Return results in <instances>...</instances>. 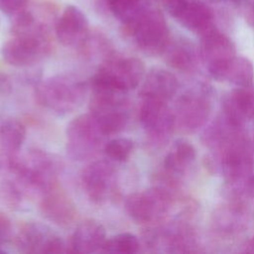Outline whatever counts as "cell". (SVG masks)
<instances>
[{
    "label": "cell",
    "mask_w": 254,
    "mask_h": 254,
    "mask_svg": "<svg viewBox=\"0 0 254 254\" xmlns=\"http://www.w3.org/2000/svg\"><path fill=\"white\" fill-rule=\"evenodd\" d=\"M11 81L6 74L0 73V94H7L11 90Z\"/></svg>",
    "instance_id": "f546056e"
},
{
    "label": "cell",
    "mask_w": 254,
    "mask_h": 254,
    "mask_svg": "<svg viewBox=\"0 0 254 254\" xmlns=\"http://www.w3.org/2000/svg\"><path fill=\"white\" fill-rule=\"evenodd\" d=\"M210 110L207 94L201 90L187 91L178 99L173 110L176 127L184 132H194L206 123Z\"/></svg>",
    "instance_id": "ba28073f"
},
{
    "label": "cell",
    "mask_w": 254,
    "mask_h": 254,
    "mask_svg": "<svg viewBox=\"0 0 254 254\" xmlns=\"http://www.w3.org/2000/svg\"><path fill=\"white\" fill-rule=\"evenodd\" d=\"M178 88V80L172 72L163 68H154L145 77L140 95L143 98H154L167 102L177 93Z\"/></svg>",
    "instance_id": "ac0fdd59"
},
{
    "label": "cell",
    "mask_w": 254,
    "mask_h": 254,
    "mask_svg": "<svg viewBox=\"0 0 254 254\" xmlns=\"http://www.w3.org/2000/svg\"><path fill=\"white\" fill-rule=\"evenodd\" d=\"M42 195L41 209L49 220L61 226L72 223L76 217L75 205L57 183L46 190Z\"/></svg>",
    "instance_id": "4fadbf2b"
},
{
    "label": "cell",
    "mask_w": 254,
    "mask_h": 254,
    "mask_svg": "<svg viewBox=\"0 0 254 254\" xmlns=\"http://www.w3.org/2000/svg\"><path fill=\"white\" fill-rule=\"evenodd\" d=\"M86 86L75 78L57 75L45 79L36 87V98L46 109L66 115L77 109L84 101Z\"/></svg>",
    "instance_id": "6da1fadb"
},
{
    "label": "cell",
    "mask_w": 254,
    "mask_h": 254,
    "mask_svg": "<svg viewBox=\"0 0 254 254\" xmlns=\"http://www.w3.org/2000/svg\"><path fill=\"white\" fill-rule=\"evenodd\" d=\"M134 149V143L129 138H116L104 146L105 154L113 161H126Z\"/></svg>",
    "instance_id": "484cf974"
},
{
    "label": "cell",
    "mask_w": 254,
    "mask_h": 254,
    "mask_svg": "<svg viewBox=\"0 0 254 254\" xmlns=\"http://www.w3.org/2000/svg\"><path fill=\"white\" fill-rule=\"evenodd\" d=\"M17 245L28 253H60L64 247L63 239L40 222L24 225L17 237Z\"/></svg>",
    "instance_id": "8fae6325"
},
{
    "label": "cell",
    "mask_w": 254,
    "mask_h": 254,
    "mask_svg": "<svg viewBox=\"0 0 254 254\" xmlns=\"http://www.w3.org/2000/svg\"><path fill=\"white\" fill-rule=\"evenodd\" d=\"M92 85L89 103L90 114L102 132L107 135L122 131L129 121V103L124 91L106 86Z\"/></svg>",
    "instance_id": "7a4b0ae2"
},
{
    "label": "cell",
    "mask_w": 254,
    "mask_h": 254,
    "mask_svg": "<svg viewBox=\"0 0 254 254\" xmlns=\"http://www.w3.org/2000/svg\"><path fill=\"white\" fill-rule=\"evenodd\" d=\"M166 62L173 68L181 71H191L197 64V55L193 47L185 40H179L168 45L164 52Z\"/></svg>",
    "instance_id": "7402d4cb"
},
{
    "label": "cell",
    "mask_w": 254,
    "mask_h": 254,
    "mask_svg": "<svg viewBox=\"0 0 254 254\" xmlns=\"http://www.w3.org/2000/svg\"><path fill=\"white\" fill-rule=\"evenodd\" d=\"M12 224L7 215L0 212V245L5 243L11 236Z\"/></svg>",
    "instance_id": "f1b7e54d"
},
{
    "label": "cell",
    "mask_w": 254,
    "mask_h": 254,
    "mask_svg": "<svg viewBox=\"0 0 254 254\" xmlns=\"http://www.w3.org/2000/svg\"><path fill=\"white\" fill-rule=\"evenodd\" d=\"M50 45L46 33L15 35L1 50L6 63L22 67L32 65L49 54Z\"/></svg>",
    "instance_id": "52a82bcc"
},
{
    "label": "cell",
    "mask_w": 254,
    "mask_h": 254,
    "mask_svg": "<svg viewBox=\"0 0 254 254\" xmlns=\"http://www.w3.org/2000/svg\"><path fill=\"white\" fill-rule=\"evenodd\" d=\"M81 183L87 197L94 203H103L113 193L116 185V170L106 160L89 164L82 172Z\"/></svg>",
    "instance_id": "30bf717a"
},
{
    "label": "cell",
    "mask_w": 254,
    "mask_h": 254,
    "mask_svg": "<svg viewBox=\"0 0 254 254\" xmlns=\"http://www.w3.org/2000/svg\"><path fill=\"white\" fill-rule=\"evenodd\" d=\"M207 1H209V2H216V3H218V2H223V1H230V2H232V3H235V1L236 0H207Z\"/></svg>",
    "instance_id": "d6a6232c"
},
{
    "label": "cell",
    "mask_w": 254,
    "mask_h": 254,
    "mask_svg": "<svg viewBox=\"0 0 254 254\" xmlns=\"http://www.w3.org/2000/svg\"><path fill=\"white\" fill-rule=\"evenodd\" d=\"M234 4L241 10L248 24L254 28V0H236Z\"/></svg>",
    "instance_id": "83f0119b"
},
{
    "label": "cell",
    "mask_w": 254,
    "mask_h": 254,
    "mask_svg": "<svg viewBox=\"0 0 254 254\" xmlns=\"http://www.w3.org/2000/svg\"><path fill=\"white\" fill-rule=\"evenodd\" d=\"M183 0H160V2L164 5L166 10L169 12L171 15L177 8L178 6L182 3Z\"/></svg>",
    "instance_id": "4dcf8cb0"
},
{
    "label": "cell",
    "mask_w": 254,
    "mask_h": 254,
    "mask_svg": "<svg viewBox=\"0 0 254 254\" xmlns=\"http://www.w3.org/2000/svg\"><path fill=\"white\" fill-rule=\"evenodd\" d=\"M253 196H254V181H253V185H252V188H251V193Z\"/></svg>",
    "instance_id": "836d02e7"
},
{
    "label": "cell",
    "mask_w": 254,
    "mask_h": 254,
    "mask_svg": "<svg viewBox=\"0 0 254 254\" xmlns=\"http://www.w3.org/2000/svg\"><path fill=\"white\" fill-rule=\"evenodd\" d=\"M244 252L254 253V236L250 238L244 245Z\"/></svg>",
    "instance_id": "1f68e13d"
},
{
    "label": "cell",
    "mask_w": 254,
    "mask_h": 254,
    "mask_svg": "<svg viewBox=\"0 0 254 254\" xmlns=\"http://www.w3.org/2000/svg\"><path fill=\"white\" fill-rule=\"evenodd\" d=\"M171 16L185 28L200 36L215 29L213 11L199 0H183Z\"/></svg>",
    "instance_id": "7c38bea8"
},
{
    "label": "cell",
    "mask_w": 254,
    "mask_h": 254,
    "mask_svg": "<svg viewBox=\"0 0 254 254\" xmlns=\"http://www.w3.org/2000/svg\"><path fill=\"white\" fill-rule=\"evenodd\" d=\"M173 197L163 187H154L126 196L124 206L130 218L139 224H151L163 220L171 210Z\"/></svg>",
    "instance_id": "5b68a950"
},
{
    "label": "cell",
    "mask_w": 254,
    "mask_h": 254,
    "mask_svg": "<svg viewBox=\"0 0 254 254\" xmlns=\"http://www.w3.org/2000/svg\"><path fill=\"white\" fill-rule=\"evenodd\" d=\"M199 56L209 70L235 57V46L227 36L213 29L201 36Z\"/></svg>",
    "instance_id": "9a60e30c"
},
{
    "label": "cell",
    "mask_w": 254,
    "mask_h": 254,
    "mask_svg": "<svg viewBox=\"0 0 254 254\" xmlns=\"http://www.w3.org/2000/svg\"><path fill=\"white\" fill-rule=\"evenodd\" d=\"M144 64L137 58L109 54L91 79V84L128 92L143 78Z\"/></svg>",
    "instance_id": "277c9868"
},
{
    "label": "cell",
    "mask_w": 254,
    "mask_h": 254,
    "mask_svg": "<svg viewBox=\"0 0 254 254\" xmlns=\"http://www.w3.org/2000/svg\"><path fill=\"white\" fill-rule=\"evenodd\" d=\"M247 213L239 201L219 207L212 215V225L215 231L231 235L243 231L247 222Z\"/></svg>",
    "instance_id": "44dd1931"
},
{
    "label": "cell",
    "mask_w": 254,
    "mask_h": 254,
    "mask_svg": "<svg viewBox=\"0 0 254 254\" xmlns=\"http://www.w3.org/2000/svg\"><path fill=\"white\" fill-rule=\"evenodd\" d=\"M106 241L105 228L93 219L81 221L71 236V247L76 253H93L102 249Z\"/></svg>",
    "instance_id": "e0dca14e"
},
{
    "label": "cell",
    "mask_w": 254,
    "mask_h": 254,
    "mask_svg": "<svg viewBox=\"0 0 254 254\" xmlns=\"http://www.w3.org/2000/svg\"><path fill=\"white\" fill-rule=\"evenodd\" d=\"M29 0H0V10L10 16H15L25 10Z\"/></svg>",
    "instance_id": "4316f807"
},
{
    "label": "cell",
    "mask_w": 254,
    "mask_h": 254,
    "mask_svg": "<svg viewBox=\"0 0 254 254\" xmlns=\"http://www.w3.org/2000/svg\"><path fill=\"white\" fill-rule=\"evenodd\" d=\"M195 160V150L193 146L183 139L177 140L164 160V168L169 179H176L188 173Z\"/></svg>",
    "instance_id": "ffe728a7"
},
{
    "label": "cell",
    "mask_w": 254,
    "mask_h": 254,
    "mask_svg": "<svg viewBox=\"0 0 254 254\" xmlns=\"http://www.w3.org/2000/svg\"><path fill=\"white\" fill-rule=\"evenodd\" d=\"M223 115L240 126L246 120H254V85L238 86L225 96Z\"/></svg>",
    "instance_id": "2e32d148"
},
{
    "label": "cell",
    "mask_w": 254,
    "mask_h": 254,
    "mask_svg": "<svg viewBox=\"0 0 254 254\" xmlns=\"http://www.w3.org/2000/svg\"><path fill=\"white\" fill-rule=\"evenodd\" d=\"M26 137L25 126L17 119L8 118L0 123V145L9 157L21 149Z\"/></svg>",
    "instance_id": "603a6c76"
},
{
    "label": "cell",
    "mask_w": 254,
    "mask_h": 254,
    "mask_svg": "<svg viewBox=\"0 0 254 254\" xmlns=\"http://www.w3.org/2000/svg\"><path fill=\"white\" fill-rule=\"evenodd\" d=\"M209 74L218 81H227L237 86L252 84L254 67L248 59L233 57L226 63L208 70Z\"/></svg>",
    "instance_id": "d6986e66"
},
{
    "label": "cell",
    "mask_w": 254,
    "mask_h": 254,
    "mask_svg": "<svg viewBox=\"0 0 254 254\" xmlns=\"http://www.w3.org/2000/svg\"><path fill=\"white\" fill-rule=\"evenodd\" d=\"M105 136L90 113L78 115L66 127V151L74 160L89 159L97 154Z\"/></svg>",
    "instance_id": "8992f818"
},
{
    "label": "cell",
    "mask_w": 254,
    "mask_h": 254,
    "mask_svg": "<svg viewBox=\"0 0 254 254\" xmlns=\"http://www.w3.org/2000/svg\"><path fill=\"white\" fill-rule=\"evenodd\" d=\"M139 119L151 141L156 144L168 141L176 128L173 110L167 102L154 98H143Z\"/></svg>",
    "instance_id": "9c48e42d"
},
{
    "label": "cell",
    "mask_w": 254,
    "mask_h": 254,
    "mask_svg": "<svg viewBox=\"0 0 254 254\" xmlns=\"http://www.w3.org/2000/svg\"><path fill=\"white\" fill-rule=\"evenodd\" d=\"M102 250L110 253H137L140 250V242L136 235L124 232L106 239Z\"/></svg>",
    "instance_id": "d4e9b609"
},
{
    "label": "cell",
    "mask_w": 254,
    "mask_h": 254,
    "mask_svg": "<svg viewBox=\"0 0 254 254\" xmlns=\"http://www.w3.org/2000/svg\"><path fill=\"white\" fill-rule=\"evenodd\" d=\"M58 40L65 47H80L88 36L86 16L75 6H66L56 23Z\"/></svg>",
    "instance_id": "5bb4252c"
},
{
    "label": "cell",
    "mask_w": 254,
    "mask_h": 254,
    "mask_svg": "<svg viewBox=\"0 0 254 254\" xmlns=\"http://www.w3.org/2000/svg\"><path fill=\"white\" fill-rule=\"evenodd\" d=\"M107 5L113 16L124 26L134 22L148 6L144 0H107Z\"/></svg>",
    "instance_id": "cb8c5ba5"
},
{
    "label": "cell",
    "mask_w": 254,
    "mask_h": 254,
    "mask_svg": "<svg viewBox=\"0 0 254 254\" xmlns=\"http://www.w3.org/2000/svg\"><path fill=\"white\" fill-rule=\"evenodd\" d=\"M127 35L134 38L138 48L149 56L164 54L170 44V32L162 12L147 6L137 19L124 26Z\"/></svg>",
    "instance_id": "3957f363"
}]
</instances>
